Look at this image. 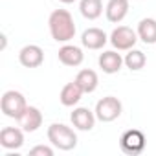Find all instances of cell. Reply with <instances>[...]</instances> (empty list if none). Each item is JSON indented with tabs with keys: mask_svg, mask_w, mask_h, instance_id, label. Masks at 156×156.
Masks as SVG:
<instances>
[{
	"mask_svg": "<svg viewBox=\"0 0 156 156\" xmlns=\"http://www.w3.org/2000/svg\"><path fill=\"white\" fill-rule=\"evenodd\" d=\"M48 28H50L51 39L57 42H70L75 37V22H73V17L70 15V11H66V9L51 11V15L48 19Z\"/></svg>",
	"mask_w": 156,
	"mask_h": 156,
	"instance_id": "obj_1",
	"label": "cell"
},
{
	"mask_svg": "<svg viewBox=\"0 0 156 156\" xmlns=\"http://www.w3.org/2000/svg\"><path fill=\"white\" fill-rule=\"evenodd\" d=\"M48 141L59 151H72L77 147V134L64 123H51L48 127Z\"/></svg>",
	"mask_w": 156,
	"mask_h": 156,
	"instance_id": "obj_2",
	"label": "cell"
},
{
	"mask_svg": "<svg viewBox=\"0 0 156 156\" xmlns=\"http://www.w3.org/2000/svg\"><path fill=\"white\" fill-rule=\"evenodd\" d=\"M28 103L26 98L17 92V90H8L2 94V99H0V108H2V114L13 119H19L22 116V112L26 110Z\"/></svg>",
	"mask_w": 156,
	"mask_h": 156,
	"instance_id": "obj_3",
	"label": "cell"
},
{
	"mask_svg": "<svg viewBox=\"0 0 156 156\" xmlns=\"http://www.w3.org/2000/svg\"><path fill=\"white\" fill-rule=\"evenodd\" d=\"M96 118L99 119V121H103V123H110V121H114V119H118L119 116H121V112H123V105H121V101L118 99V98H114V96H107V98H103V99H99L98 103H96Z\"/></svg>",
	"mask_w": 156,
	"mask_h": 156,
	"instance_id": "obj_4",
	"label": "cell"
},
{
	"mask_svg": "<svg viewBox=\"0 0 156 156\" xmlns=\"http://www.w3.org/2000/svg\"><path fill=\"white\" fill-rule=\"evenodd\" d=\"M145 145H147V138L141 130L138 129H130V130H125L119 138V149L125 152V154H141L145 151Z\"/></svg>",
	"mask_w": 156,
	"mask_h": 156,
	"instance_id": "obj_5",
	"label": "cell"
},
{
	"mask_svg": "<svg viewBox=\"0 0 156 156\" xmlns=\"http://www.w3.org/2000/svg\"><path fill=\"white\" fill-rule=\"evenodd\" d=\"M108 41H110V44L118 51H129V50H132L136 46V42L140 41V37H138V31H134L132 28H129V26H118L110 33Z\"/></svg>",
	"mask_w": 156,
	"mask_h": 156,
	"instance_id": "obj_6",
	"label": "cell"
},
{
	"mask_svg": "<svg viewBox=\"0 0 156 156\" xmlns=\"http://www.w3.org/2000/svg\"><path fill=\"white\" fill-rule=\"evenodd\" d=\"M0 145L6 151H17L24 145V130L20 127H4L0 130Z\"/></svg>",
	"mask_w": 156,
	"mask_h": 156,
	"instance_id": "obj_7",
	"label": "cell"
},
{
	"mask_svg": "<svg viewBox=\"0 0 156 156\" xmlns=\"http://www.w3.org/2000/svg\"><path fill=\"white\" fill-rule=\"evenodd\" d=\"M70 119H72V125L77 129V130H92L94 125H96V112H92L90 108L87 107H77L73 108V112L70 114Z\"/></svg>",
	"mask_w": 156,
	"mask_h": 156,
	"instance_id": "obj_8",
	"label": "cell"
},
{
	"mask_svg": "<svg viewBox=\"0 0 156 156\" xmlns=\"http://www.w3.org/2000/svg\"><path fill=\"white\" fill-rule=\"evenodd\" d=\"M19 61L24 68H39L44 62V51L37 44H26L19 51Z\"/></svg>",
	"mask_w": 156,
	"mask_h": 156,
	"instance_id": "obj_9",
	"label": "cell"
},
{
	"mask_svg": "<svg viewBox=\"0 0 156 156\" xmlns=\"http://www.w3.org/2000/svg\"><path fill=\"white\" fill-rule=\"evenodd\" d=\"M19 121V127L24 130V132H35L39 130V127L42 125V112L37 108V107H26V110L22 112V116L17 119Z\"/></svg>",
	"mask_w": 156,
	"mask_h": 156,
	"instance_id": "obj_10",
	"label": "cell"
},
{
	"mask_svg": "<svg viewBox=\"0 0 156 156\" xmlns=\"http://www.w3.org/2000/svg\"><path fill=\"white\" fill-rule=\"evenodd\" d=\"M108 42V35L99 28H88L81 35V44L88 50H101Z\"/></svg>",
	"mask_w": 156,
	"mask_h": 156,
	"instance_id": "obj_11",
	"label": "cell"
},
{
	"mask_svg": "<svg viewBox=\"0 0 156 156\" xmlns=\"http://www.w3.org/2000/svg\"><path fill=\"white\" fill-rule=\"evenodd\" d=\"M98 64H99V68L105 72V73H118L119 70H121V66L125 64V61H123V57L116 51V50H108V51H103L101 55H99V59H98Z\"/></svg>",
	"mask_w": 156,
	"mask_h": 156,
	"instance_id": "obj_12",
	"label": "cell"
},
{
	"mask_svg": "<svg viewBox=\"0 0 156 156\" xmlns=\"http://www.w3.org/2000/svg\"><path fill=\"white\" fill-rule=\"evenodd\" d=\"M59 61L64 64V66H79L83 61H85V53L79 46H73V44H64L59 48Z\"/></svg>",
	"mask_w": 156,
	"mask_h": 156,
	"instance_id": "obj_13",
	"label": "cell"
},
{
	"mask_svg": "<svg viewBox=\"0 0 156 156\" xmlns=\"http://www.w3.org/2000/svg\"><path fill=\"white\" fill-rule=\"evenodd\" d=\"M129 13V0H108L105 6V15L108 22L119 24Z\"/></svg>",
	"mask_w": 156,
	"mask_h": 156,
	"instance_id": "obj_14",
	"label": "cell"
},
{
	"mask_svg": "<svg viewBox=\"0 0 156 156\" xmlns=\"http://www.w3.org/2000/svg\"><path fill=\"white\" fill-rule=\"evenodd\" d=\"M83 94H85V92L81 90V87L77 85L75 81H72V83H66V85L61 88L59 101H61L62 107H75L77 103L81 101Z\"/></svg>",
	"mask_w": 156,
	"mask_h": 156,
	"instance_id": "obj_15",
	"label": "cell"
},
{
	"mask_svg": "<svg viewBox=\"0 0 156 156\" xmlns=\"http://www.w3.org/2000/svg\"><path fill=\"white\" fill-rule=\"evenodd\" d=\"M73 81L81 87V90H83L85 94H92V92H96V88H98V85H99V77H98V73H96L94 70L85 68V70H81L79 73L75 75Z\"/></svg>",
	"mask_w": 156,
	"mask_h": 156,
	"instance_id": "obj_16",
	"label": "cell"
},
{
	"mask_svg": "<svg viewBox=\"0 0 156 156\" xmlns=\"http://www.w3.org/2000/svg\"><path fill=\"white\" fill-rule=\"evenodd\" d=\"M138 37L145 44H156V20L147 17L138 22Z\"/></svg>",
	"mask_w": 156,
	"mask_h": 156,
	"instance_id": "obj_17",
	"label": "cell"
},
{
	"mask_svg": "<svg viewBox=\"0 0 156 156\" xmlns=\"http://www.w3.org/2000/svg\"><path fill=\"white\" fill-rule=\"evenodd\" d=\"M79 11L85 19L96 20L103 13V2L101 0H81L79 2Z\"/></svg>",
	"mask_w": 156,
	"mask_h": 156,
	"instance_id": "obj_18",
	"label": "cell"
},
{
	"mask_svg": "<svg viewBox=\"0 0 156 156\" xmlns=\"http://www.w3.org/2000/svg\"><path fill=\"white\" fill-rule=\"evenodd\" d=\"M123 61H125V66H127L130 72H140V70L147 64V57H145V53H143L141 50H136V48L129 50L127 55L123 57Z\"/></svg>",
	"mask_w": 156,
	"mask_h": 156,
	"instance_id": "obj_19",
	"label": "cell"
},
{
	"mask_svg": "<svg viewBox=\"0 0 156 156\" xmlns=\"http://www.w3.org/2000/svg\"><path fill=\"white\" fill-rule=\"evenodd\" d=\"M30 156H53V149L50 145H35L30 149Z\"/></svg>",
	"mask_w": 156,
	"mask_h": 156,
	"instance_id": "obj_20",
	"label": "cell"
},
{
	"mask_svg": "<svg viewBox=\"0 0 156 156\" xmlns=\"http://www.w3.org/2000/svg\"><path fill=\"white\" fill-rule=\"evenodd\" d=\"M6 44H8V37L2 35V50H6Z\"/></svg>",
	"mask_w": 156,
	"mask_h": 156,
	"instance_id": "obj_21",
	"label": "cell"
},
{
	"mask_svg": "<svg viewBox=\"0 0 156 156\" xmlns=\"http://www.w3.org/2000/svg\"><path fill=\"white\" fill-rule=\"evenodd\" d=\"M59 2H62V4H73L75 0H59Z\"/></svg>",
	"mask_w": 156,
	"mask_h": 156,
	"instance_id": "obj_22",
	"label": "cell"
}]
</instances>
